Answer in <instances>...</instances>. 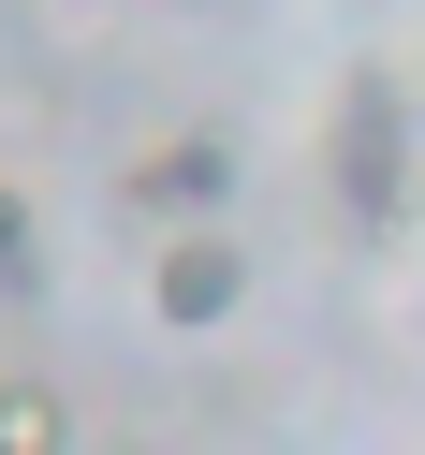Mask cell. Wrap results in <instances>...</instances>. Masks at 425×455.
Here are the masks:
<instances>
[{"mask_svg": "<svg viewBox=\"0 0 425 455\" xmlns=\"http://www.w3.org/2000/svg\"><path fill=\"white\" fill-rule=\"evenodd\" d=\"M323 177H337V206L382 235L396 206H411V103H396V74L382 60H352L337 74V118H323Z\"/></svg>", "mask_w": 425, "mask_h": 455, "instance_id": "6da1fadb", "label": "cell"}, {"mask_svg": "<svg viewBox=\"0 0 425 455\" xmlns=\"http://www.w3.org/2000/svg\"><path fill=\"white\" fill-rule=\"evenodd\" d=\"M235 294H249V250L220 235V220H177L161 265H147V308H161L177 338H206V323H235Z\"/></svg>", "mask_w": 425, "mask_h": 455, "instance_id": "7a4b0ae2", "label": "cell"}, {"mask_svg": "<svg viewBox=\"0 0 425 455\" xmlns=\"http://www.w3.org/2000/svg\"><path fill=\"white\" fill-rule=\"evenodd\" d=\"M118 206H147V220H220V206H235V132H161L147 162H118Z\"/></svg>", "mask_w": 425, "mask_h": 455, "instance_id": "3957f363", "label": "cell"}, {"mask_svg": "<svg viewBox=\"0 0 425 455\" xmlns=\"http://www.w3.org/2000/svg\"><path fill=\"white\" fill-rule=\"evenodd\" d=\"M0 455H74V411L44 382H0Z\"/></svg>", "mask_w": 425, "mask_h": 455, "instance_id": "277c9868", "label": "cell"}, {"mask_svg": "<svg viewBox=\"0 0 425 455\" xmlns=\"http://www.w3.org/2000/svg\"><path fill=\"white\" fill-rule=\"evenodd\" d=\"M0 294H44V235H30V191L0 177Z\"/></svg>", "mask_w": 425, "mask_h": 455, "instance_id": "5b68a950", "label": "cell"}]
</instances>
